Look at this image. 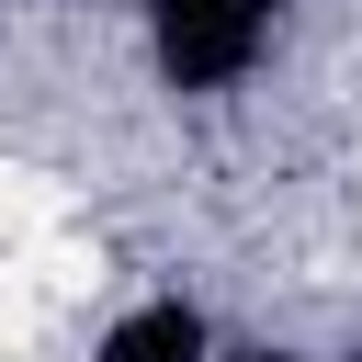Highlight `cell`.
Returning <instances> with one entry per match:
<instances>
[{
	"label": "cell",
	"mask_w": 362,
	"mask_h": 362,
	"mask_svg": "<svg viewBox=\"0 0 362 362\" xmlns=\"http://www.w3.org/2000/svg\"><path fill=\"white\" fill-rule=\"evenodd\" d=\"M124 11V57L136 79L181 113V124H226L260 90H283L317 0H113Z\"/></svg>",
	"instance_id": "6da1fadb"
},
{
	"label": "cell",
	"mask_w": 362,
	"mask_h": 362,
	"mask_svg": "<svg viewBox=\"0 0 362 362\" xmlns=\"http://www.w3.org/2000/svg\"><path fill=\"white\" fill-rule=\"evenodd\" d=\"M215 351H226V305L204 283H181V272L124 283L79 339V362H215Z\"/></svg>",
	"instance_id": "7a4b0ae2"
},
{
	"label": "cell",
	"mask_w": 362,
	"mask_h": 362,
	"mask_svg": "<svg viewBox=\"0 0 362 362\" xmlns=\"http://www.w3.org/2000/svg\"><path fill=\"white\" fill-rule=\"evenodd\" d=\"M215 362H328V351H317V339H272V328H226Z\"/></svg>",
	"instance_id": "3957f363"
}]
</instances>
